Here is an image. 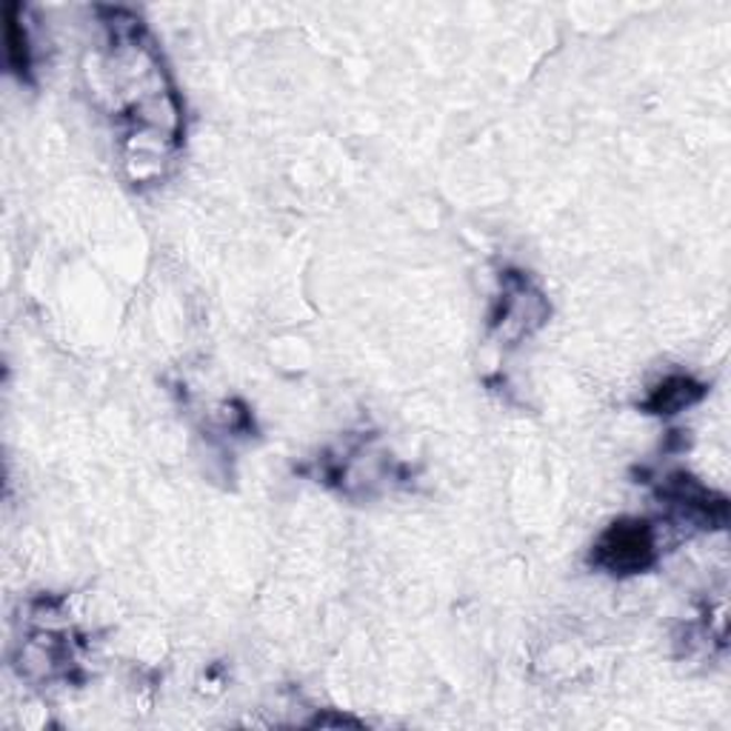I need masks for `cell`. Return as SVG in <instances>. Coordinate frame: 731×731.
Here are the masks:
<instances>
[{
    "label": "cell",
    "instance_id": "6da1fadb",
    "mask_svg": "<svg viewBox=\"0 0 731 731\" xmlns=\"http://www.w3.org/2000/svg\"><path fill=\"white\" fill-rule=\"evenodd\" d=\"M655 538L640 520H617L594 545V563L612 574H635L651 566Z\"/></svg>",
    "mask_w": 731,
    "mask_h": 731
},
{
    "label": "cell",
    "instance_id": "3957f363",
    "mask_svg": "<svg viewBox=\"0 0 731 731\" xmlns=\"http://www.w3.org/2000/svg\"><path fill=\"white\" fill-rule=\"evenodd\" d=\"M7 52H9V66L18 75L29 72V41L23 32L21 21H18V7L7 9Z\"/></svg>",
    "mask_w": 731,
    "mask_h": 731
},
{
    "label": "cell",
    "instance_id": "7a4b0ae2",
    "mask_svg": "<svg viewBox=\"0 0 731 731\" xmlns=\"http://www.w3.org/2000/svg\"><path fill=\"white\" fill-rule=\"evenodd\" d=\"M700 398H703V386H700L697 380L677 374V378H669L651 392V398L646 401V409L655 414H675L680 412V409L697 403Z\"/></svg>",
    "mask_w": 731,
    "mask_h": 731
}]
</instances>
